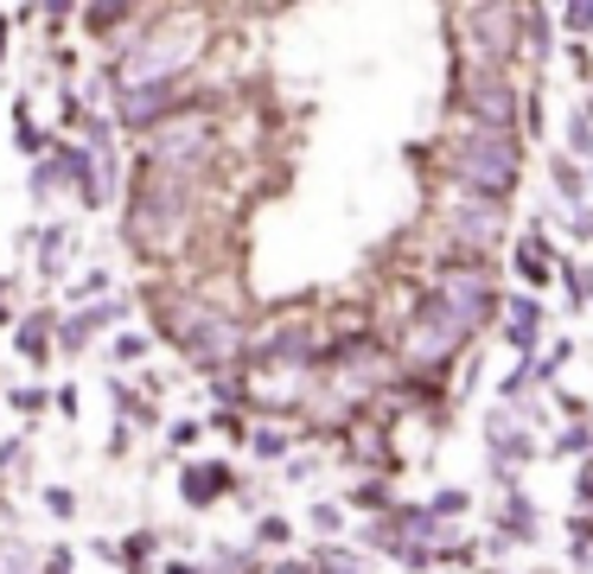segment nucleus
I'll return each mask as SVG.
<instances>
[{
  "mask_svg": "<svg viewBox=\"0 0 593 574\" xmlns=\"http://www.w3.org/2000/svg\"><path fill=\"white\" fill-rule=\"evenodd\" d=\"M517 134L511 129H479V122H466L460 134H453V154H447V166H453V185L460 192H472V198H511L517 185Z\"/></svg>",
  "mask_w": 593,
  "mask_h": 574,
  "instance_id": "nucleus-1",
  "label": "nucleus"
},
{
  "mask_svg": "<svg viewBox=\"0 0 593 574\" xmlns=\"http://www.w3.org/2000/svg\"><path fill=\"white\" fill-rule=\"evenodd\" d=\"M428 300H434L440 314H453L479 339V326L491 319V307H498V294H491V268L485 262H447L434 275V287H428Z\"/></svg>",
  "mask_w": 593,
  "mask_h": 574,
  "instance_id": "nucleus-2",
  "label": "nucleus"
},
{
  "mask_svg": "<svg viewBox=\"0 0 593 574\" xmlns=\"http://www.w3.org/2000/svg\"><path fill=\"white\" fill-rule=\"evenodd\" d=\"M466 339H472V332H466L460 319L440 314L434 300H428V307L415 314V326L402 332V365H409L415 377H440V370L466 351Z\"/></svg>",
  "mask_w": 593,
  "mask_h": 574,
  "instance_id": "nucleus-3",
  "label": "nucleus"
},
{
  "mask_svg": "<svg viewBox=\"0 0 593 574\" xmlns=\"http://www.w3.org/2000/svg\"><path fill=\"white\" fill-rule=\"evenodd\" d=\"M460 27H466L472 58H479V64H466V71H504V58L523 45V32H511V27H523L517 7H466Z\"/></svg>",
  "mask_w": 593,
  "mask_h": 574,
  "instance_id": "nucleus-4",
  "label": "nucleus"
},
{
  "mask_svg": "<svg viewBox=\"0 0 593 574\" xmlns=\"http://www.w3.org/2000/svg\"><path fill=\"white\" fill-rule=\"evenodd\" d=\"M498 236H504V205H498V198H472V192H460L453 211H447V243L460 249V262H479V249H491Z\"/></svg>",
  "mask_w": 593,
  "mask_h": 574,
  "instance_id": "nucleus-5",
  "label": "nucleus"
},
{
  "mask_svg": "<svg viewBox=\"0 0 593 574\" xmlns=\"http://www.w3.org/2000/svg\"><path fill=\"white\" fill-rule=\"evenodd\" d=\"M185 109V78L173 83H129V90H115V115H122V129H160V122H173Z\"/></svg>",
  "mask_w": 593,
  "mask_h": 574,
  "instance_id": "nucleus-6",
  "label": "nucleus"
},
{
  "mask_svg": "<svg viewBox=\"0 0 593 574\" xmlns=\"http://www.w3.org/2000/svg\"><path fill=\"white\" fill-rule=\"evenodd\" d=\"M460 96H466V115L479 129H517V90L504 71H466Z\"/></svg>",
  "mask_w": 593,
  "mask_h": 574,
  "instance_id": "nucleus-7",
  "label": "nucleus"
},
{
  "mask_svg": "<svg viewBox=\"0 0 593 574\" xmlns=\"http://www.w3.org/2000/svg\"><path fill=\"white\" fill-rule=\"evenodd\" d=\"M122 314H129L122 300H96V307H83L78 319H64V326H58V351H64V358H78L83 345H90V332H103V326H122Z\"/></svg>",
  "mask_w": 593,
  "mask_h": 574,
  "instance_id": "nucleus-8",
  "label": "nucleus"
},
{
  "mask_svg": "<svg viewBox=\"0 0 593 574\" xmlns=\"http://www.w3.org/2000/svg\"><path fill=\"white\" fill-rule=\"evenodd\" d=\"M231 485H236V472L224 467V460H198V467H185V479H180V492H185V504H192V511L217 504Z\"/></svg>",
  "mask_w": 593,
  "mask_h": 574,
  "instance_id": "nucleus-9",
  "label": "nucleus"
},
{
  "mask_svg": "<svg viewBox=\"0 0 593 574\" xmlns=\"http://www.w3.org/2000/svg\"><path fill=\"white\" fill-rule=\"evenodd\" d=\"M504 345H511V351H536V332H542V307L536 300H530V294H511V300H504Z\"/></svg>",
  "mask_w": 593,
  "mask_h": 574,
  "instance_id": "nucleus-10",
  "label": "nucleus"
},
{
  "mask_svg": "<svg viewBox=\"0 0 593 574\" xmlns=\"http://www.w3.org/2000/svg\"><path fill=\"white\" fill-rule=\"evenodd\" d=\"M517 275H523L530 287H542L549 275H555V262H549V243H542V236H523V243H517Z\"/></svg>",
  "mask_w": 593,
  "mask_h": 574,
  "instance_id": "nucleus-11",
  "label": "nucleus"
},
{
  "mask_svg": "<svg viewBox=\"0 0 593 574\" xmlns=\"http://www.w3.org/2000/svg\"><path fill=\"white\" fill-rule=\"evenodd\" d=\"M45 332H52V314H27V319H20V339H13V345L27 351L32 365H45V358H52V345H45Z\"/></svg>",
  "mask_w": 593,
  "mask_h": 574,
  "instance_id": "nucleus-12",
  "label": "nucleus"
},
{
  "mask_svg": "<svg viewBox=\"0 0 593 574\" xmlns=\"http://www.w3.org/2000/svg\"><path fill=\"white\" fill-rule=\"evenodd\" d=\"M0 574H39V543H27V536L13 543V536H7V543H0Z\"/></svg>",
  "mask_w": 593,
  "mask_h": 574,
  "instance_id": "nucleus-13",
  "label": "nucleus"
},
{
  "mask_svg": "<svg viewBox=\"0 0 593 574\" xmlns=\"http://www.w3.org/2000/svg\"><path fill=\"white\" fill-rule=\"evenodd\" d=\"M549 45H555L549 13H536V7H530V13H523V52H530V58H549Z\"/></svg>",
  "mask_w": 593,
  "mask_h": 574,
  "instance_id": "nucleus-14",
  "label": "nucleus"
},
{
  "mask_svg": "<svg viewBox=\"0 0 593 574\" xmlns=\"http://www.w3.org/2000/svg\"><path fill=\"white\" fill-rule=\"evenodd\" d=\"M504 530H511V536H523V543H536V511L523 504V492L504 498Z\"/></svg>",
  "mask_w": 593,
  "mask_h": 574,
  "instance_id": "nucleus-15",
  "label": "nucleus"
},
{
  "mask_svg": "<svg viewBox=\"0 0 593 574\" xmlns=\"http://www.w3.org/2000/svg\"><path fill=\"white\" fill-rule=\"evenodd\" d=\"M351 504H358V511H396V504H389V479H364L358 492H351Z\"/></svg>",
  "mask_w": 593,
  "mask_h": 574,
  "instance_id": "nucleus-16",
  "label": "nucleus"
},
{
  "mask_svg": "<svg viewBox=\"0 0 593 574\" xmlns=\"http://www.w3.org/2000/svg\"><path fill=\"white\" fill-rule=\"evenodd\" d=\"M39 236H45V249H39V262H45V275H58V268H64V249H71L78 236H71V230H39Z\"/></svg>",
  "mask_w": 593,
  "mask_h": 574,
  "instance_id": "nucleus-17",
  "label": "nucleus"
},
{
  "mask_svg": "<svg viewBox=\"0 0 593 574\" xmlns=\"http://www.w3.org/2000/svg\"><path fill=\"white\" fill-rule=\"evenodd\" d=\"M115 562H129V574H141L154 562V536H129V549H115Z\"/></svg>",
  "mask_w": 593,
  "mask_h": 574,
  "instance_id": "nucleus-18",
  "label": "nucleus"
},
{
  "mask_svg": "<svg viewBox=\"0 0 593 574\" xmlns=\"http://www.w3.org/2000/svg\"><path fill=\"white\" fill-rule=\"evenodd\" d=\"M313 568H319V574H364V562H358V555H338V549H319V555H313Z\"/></svg>",
  "mask_w": 593,
  "mask_h": 574,
  "instance_id": "nucleus-19",
  "label": "nucleus"
},
{
  "mask_svg": "<svg viewBox=\"0 0 593 574\" xmlns=\"http://www.w3.org/2000/svg\"><path fill=\"white\" fill-rule=\"evenodd\" d=\"M555 192H562V198H574V205H581V166H574V160H555Z\"/></svg>",
  "mask_w": 593,
  "mask_h": 574,
  "instance_id": "nucleus-20",
  "label": "nucleus"
},
{
  "mask_svg": "<svg viewBox=\"0 0 593 574\" xmlns=\"http://www.w3.org/2000/svg\"><path fill=\"white\" fill-rule=\"evenodd\" d=\"M562 281H568V300H593V268H574V262H568Z\"/></svg>",
  "mask_w": 593,
  "mask_h": 574,
  "instance_id": "nucleus-21",
  "label": "nucleus"
},
{
  "mask_svg": "<svg viewBox=\"0 0 593 574\" xmlns=\"http://www.w3.org/2000/svg\"><path fill=\"white\" fill-rule=\"evenodd\" d=\"M115 409H122L129 421H154V409H147V402H141V396H134L129 383H115Z\"/></svg>",
  "mask_w": 593,
  "mask_h": 574,
  "instance_id": "nucleus-22",
  "label": "nucleus"
},
{
  "mask_svg": "<svg viewBox=\"0 0 593 574\" xmlns=\"http://www.w3.org/2000/svg\"><path fill=\"white\" fill-rule=\"evenodd\" d=\"M109 351H115V365H134V358H147V339H141V332H122Z\"/></svg>",
  "mask_w": 593,
  "mask_h": 574,
  "instance_id": "nucleus-23",
  "label": "nucleus"
},
{
  "mask_svg": "<svg viewBox=\"0 0 593 574\" xmlns=\"http://www.w3.org/2000/svg\"><path fill=\"white\" fill-rule=\"evenodd\" d=\"M211 568H217V574H249V555H236V549L217 543V549H211Z\"/></svg>",
  "mask_w": 593,
  "mask_h": 574,
  "instance_id": "nucleus-24",
  "label": "nucleus"
},
{
  "mask_svg": "<svg viewBox=\"0 0 593 574\" xmlns=\"http://www.w3.org/2000/svg\"><path fill=\"white\" fill-rule=\"evenodd\" d=\"M587 447H593V428H587V421H574L562 441H555V453H587Z\"/></svg>",
  "mask_w": 593,
  "mask_h": 574,
  "instance_id": "nucleus-25",
  "label": "nucleus"
},
{
  "mask_svg": "<svg viewBox=\"0 0 593 574\" xmlns=\"http://www.w3.org/2000/svg\"><path fill=\"white\" fill-rule=\"evenodd\" d=\"M249 447H256L262 460H282V453H287V434H282V428H262V434H256Z\"/></svg>",
  "mask_w": 593,
  "mask_h": 574,
  "instance_id": "nucleus-26",
  "label": "nucleus"
},
{
  "mask_svg": "<svg viewBox=\"0 0 593 574\" xmlns=\"http://www.w3.org/2000/svg\"><path fill=\"white\" fill-rule=\"evenodd\" d=\"M13 141H20V147H27V154H45V134L32 129L27 115H13Z\"/></svg>",
  "mask_w": 593,
  "mask_h": 574,
  "instance_id": "nucleus-27",
  "label": "nucleus"
},
{
  "mask_svg": "<svg viewBox=\"0 0 593 574\" xmlns=\"http://www.w3.org/2000/svg\"><path fill=\"white\" fill-rule=\"evenodd\" d=\"M287 536H294V530H287L282 517H262V530H256V543H262V549H282Z\"/></svg>",
  "mask_w": 593,
  "mask_h": 574,
  "instance_id": "nucleus-28",
  "label": "nucleus"
},
{
  "mask_svg": "<svg viewBox=\"0 0 593 574\" xmlns=\"http://www.w3.org/2000/svg\"><path fill=\"white\" fill-rule=\"evenodd\" d=\"M7 402H13L20 416H39V409H45V390H32V383H27V390H13Z\"/></svg>",
  "mask_w": 593,
  "mask_h": 574,
  "instance_id": "nucleus-29",
  "label": "nucleus"
},
{
  "mask_svg": "<svg viewBox=\"0 0 593 574\" xmlns=\"http://www.w3.org/2000/svg\"><path fill=\"white\" fill-rule=\"evenodd\" d=\"M45 511H52V517H71V511H78V498L64 492V485H52V492H45Z\"/></svg>",
  "mask_w": 593,
  "mask_h": 574,
  "instance_id": "nucleus-30",
  "label": "nucleus"
},
{
  "mask_svg": "<svg viewBox=\"0 0 593 574\" xmlns=\"http://www.w3.org/2000/svg\"><path fill=\"white\" fill-rule=\"evenodd\" d=\"M103 287H109V275H103V268H96V275H83V281L71 287V294H78V300H96V294H103Z\"/></svg>",
  "mask_w": 593,
  "mask_h": 574,
  "instance_id": "nucleus-31",
  "label": "nucleus"
},
{
  "mask_svg": "<svg viewBox=\"0 0 593 574\" xmlns=\"http://www.w3.org/2000/svg\"><path fill=\"white\" fill-rule=\"evenodd\" d=\"M428 511H434V517H453V511H466V492H440Z\"/></svg>",
  "mask_w": 593,
  "mask_h": 574,
  "instance_id": "nucleus-32",
  "label": "nucleus"
},
{
  "mask_svg": "<svg viewBox=\"0 0 593 574\" xmlns=\"http://www.w3.org/2000/svg\"><path fill=\"white\" fill-rule=\"evenodd\" d=\"M562 20H568L574 32H587V39H593V0H587V7H568Z\"/></svg>",
  "mask_w": 593,
  "mask_h": 574,
  "instance_id": "nucleus-33",
  "label": "nucleus"
},
{
  "mask_svg": "<svg viewBox=\"0 0 593 574\" xmlns=\"http://www.w3.org/2000/svg\"><path fill=\"white\" fill-rule=\"evenodd\" d=\"M313 530H326V536H333V530H338V504H313Z\"/></svg>",
  "mask_w": 593,
  "mask_h": 574,
  "instance_id": "nucleus-34",
  "label": "nucleus"
},
{
  "mask_svg": "<svg viewBox=\"0 0 593 574\" xmlns=\"http://www.w3.org/2000/svg\"><path fill=\"white\" fill-rule=\"evenodd\" d=\"M198 441V421H173V447H192Z\"/></svg>",
  "mask_w": 593,
  "mask_h": 574,
  "instance_id": "nucleus-35",
  "label": "nucleus"
},
{
  "mask_svg": "<svg viewBox=\"0 0 593 574\" xmlns=\"http://www.w3.org/2000/svg\"><path fill=\"white\" fill-rule=\"evenodd\" d=\"M268 574H319V568H313V562H275Z\"/></svg>",
  "mask_w": 593,
  "mask_h": 574,
  "instance_id": "nucleus-36",
  "label": "nucleus"
},
{
  "mask_svg": "<svg viewBox=\"0 0 593 574\" xmlns=\"http://www.w3.org/2000/svg\"><path fill=\"white\" fill-rule=\"evenodd\" d=\"M574 236H593V211H574Z\"/></svg>",
  "mask_w": 593,
  "mask_h": 574,
  "instance_id": "nucleus-37",
  "label": "nucleus"
},
{
  "mask_svg": "<svg viewBox=\"0 0 593 574\" xmlns=\"http://www.w3.org/2000/svg\"><path fill=\"white\" fill-rule=\"evenodd\" d=\"M0 52H7V20H0Z\"/></svg>",
  "mask_w": 593,
  "mask_h": 574,
  "instance_id": "nucleus-38",
  "label": "nucleus"
},
{
  "mask_svg": "<svg viewBox=\"0 0 593 574\" xmlns=\"http://www.w3.org/2000/svg\"><path fill=\"white\" fill-rule=\"evenodd\" d=\"M166 574H198V568H166Z\"/></svg>",
  "mask_w": 593,
  "mask_h": 574,
  "instance_id": "nucleus-39",
  "label": "nucleus"
},
{
  "mask_svg": "<svg viewBox=\"0 0 593 574\" xmlns=\"http://www.w3.org/2000/svg\"><path fill=\"white\" fill-rule=\"evenodd\" d=\"M0 326H7V307H0Z\"/></svg>",
  "mask_w": 593,
  "mask_h": 574,
  "instance_id": "nucleus-40",
  "label": "nucleus"
},
{
  "mask_svg": "<svg viewBox=\"0 0 593 574\" xmlns=\"http://www.w3.org/2000/svg\"><path fill=\"white\" fill-rule=\"evenodd\" d=\"M479 574H491V568H479Z\"/></svg>",
  "mask_w": 593,
  "mask_h": 574,
  "instance_id": "nucleus-41",
  "label": "nucleus"
}]
</instances>
